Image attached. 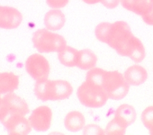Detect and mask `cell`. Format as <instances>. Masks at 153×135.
Here are the masks:
<instances>
[{
    "mask_svg": "<svg viewBox=\"0 0 153 135\" xmlns=\"http://www.w3.org/2000/svg\"><path fill=\"white\" fill-rule=\"evenodd\" d=\"M73 92L71 84L63 80L45 79L36 81L34 92L36 98L42 101L64 100Z\"/></svg>",
    "mask_w": 153,
    "mask_h": 135,
    "instance_id": "obj_2",
    "label": "cell"
},
{
    "mask_svg": "<svg viewBox=\"0 0 153 135\" xmlns=\"http://www.w3.org/2000/svg\"><path fill=\"white\" fill-rule=\"evenodd\" d=\"M19 77L12 72L0 73V95L13 93L18 87Z\"/></svg>",
    "mask_w": 153,
    "mask_h": 135,
    "instance_id": "obj_14",
    "label": "cell"
},
{
    "mask_svg": "<svg viewBox=\"0 0 153 135\" xmlns=\"http://www.w3.org/2000/svg\"><path fill=\"white\" fill-rule=\"evenodd\" d=\"M64 14L58 9H53L48 11L44 17V25L47 29L55 31L61 29L65 23Z\"/></svg>",
    "mask_w": 153,
    "mask_h": 135,
    "instance_id": "obj_13",
    "label": "cell"
},
{
    "mask_svg": "<svg viewBox=\"0 0 153 135\" xmlns=\"http://www.w3.org/2000/svg\"><path fill=\"white\" fill-rule=\"evenodd\" d=\"M105 72L106 70H104L102 68L94 67L89 70L87 72L85 80L102 88L103 79Z\"/></svg>",
    "mask_w": 153,
    "mask_h": 135,
    "instance_id": "obj_20",
    "label": "cell"
},
{
    "mask_svg": "<svg viewBox=\"0 0 153 135\" xmlns=\"http://www.w3.org/2000/svg\"><path fill=\"white\" fill-rule=\"evenodd\" d=\"M58 59L60 62L65 66L72 67L76 65L79 51L69 46H66L58 52Z\"/></svg>",
    "mask_w": 153,
    "mask_h": 135,
    "instance_id": "obj_16",
    "label": "cell"
},
{
    "mask_svg": "<svg viewBox=\"0 0 153 135\" xmlns=\"http://www.w3.org/2000/svg\"><path fill=\"white\" fill-rule=\"evenodd\" d=\"M52 112L47 106H40L35 108L29 118L32 128L37 131H45L50 127Z\"/></svg>",
    "mask_w": 153,
    "mask_h": 135,
    "instance_id": "obj_8",
    "label": "cell"
},
{
    "mask_svg": "<svg viewBox=\"0 0 153 135\" xmlns=\"http://www.w3.org/2000/svg\"><path fill=\"white\" fill-rule=\"evenodd\" d=\"M27 73L36 81L48 79L50 67L47 59L42 55L34 54L29 56L25 62Z\"/></svg>",
    "mask_w": 153,
    "mask_h": 135,
    "instance_id": "obj_7",
    "label": "cell"
},
{
    "mask_svg": "<svg viewBox=\"0 0 153 135\" xmlns=\"http://www.w3.org/2000/svg\"><path fill=\"white\" fill-rule=\"evenodd\" d=\"M29 112L26 102L13 93L0 97V122L2 124L10 115H26Z\"/></svg>",
    "mask_w": 153,
    "mask_h": 135,
    "instance_id": "obj_6",
    "label": "cell"
},
{
    "mask_svg": "<svg viewBox=\"0 0 153 135\" xmlns=\"http://www.w3.org/2000/svg\"><path fill=\"white\" fill-rule=\"evenodd\" d=\"M129 25L125 21H117L111 23L106 44L119 55L127 56L137 40Z\"/></svg>",
    "mask_w": 153,
    "mask_h": 135,
    "instance_id": "obj_1",
    "label": "cell"
},
{
    "mask_svg": "<svg viewBox=\"0 0 153 135\" xmlns=\"http://www.w3.org/2000/svg\"><path fill=\"white\" fill-rule=\"evenodd\" d=\"M102 88L108 99L120 100L128 93L130 85L126 81L124 76L118 71H106Z\"/></svg>",
    "mask_w": 153,
    "mask_h": 135,
    "instance_id": "obj_4",
    "label": "cell"
},
{
    "mask_svg": "<svg viewBox=\"0 0 153 135\" xmlns=\"http://www.w3.org/2000/svg\"><path fill=\"white\" fill-rule=\"evenodd\" d=\"M99 2L108 9H114L119 5L120 0H100Z\"/></svg>",
    "mask_w": 153,
    "mask_h": 135,
    "instance_id": "obj_25",
    "label": "cell"
},
{
    "mask_svg": "<svg viewBox=\"0 0 153 135\" xmlns=\"http://www.w3.org/2000/svg\"><path fill=\"white\" fill-rule=\"evenodd\" d=\"M2 124L10 135H26L32 129L29 120L21 115H10Z\"/></svg>",
    "mask_w": 153,
    "mask_h": 135,
    "instance_id": "obj_9",
    "label": "cell"
},
{
    "mask_svg": "<svg viewBox=\"0 0 153 135\" xmlns=\"http://www.w3.org/2000/svg\"><path fill=\"white\" fill-rule=\"evenodd\" d=\"M69 0H46L47 5L53 8L59 9L65 7L69 2Z\"/></svg>",
    "mask_w": 153,
    "mask_h": 135,
    "instance_id": "obj_24",
    "label": "cell"
},
{
    "mask_svg": "<svg viewBox=\"0 0 153 135\" xmlns=\"http://www.w3.org/2000/svg\"><path fill=\"white\" fill-rule=\"evenodd\" d=\"M84 134H105V131L100 127L95 124H89L84 127Z\"/></svg>",
    "mask_w": 153,
    "mask_h": 135,
    "instance_id": "obj_23",
    "label": "cell"
},
{
    "mask_svg": "<svg viewBox=\"0 0 153 135\" xmlns=\"http://www.w3.org/2000/svg\"><path fill=\"white\" fill-rule=\"evenodd\" d=\"M128 125L124 122L114 116L107 124L105 133L108 135H123Z\"/></svg>",
    "mask_w": 153,
    "mask_h": 135,
    "instance_id": "obj_19",
    "label": "cell"
},
{
    "mask_svg": "<svg viewBox=\"0 0 153 135\" xmlns=\"http://www.w3.org/2000/svg\"><path fill=\"white\" fill-rule=\"evenodd\" d=\"M141 120L149 134L153 135V106L146 108L141 115Z\"/></svg>",
    "mask_w": 153,
    "mask_h": 135,
    "instance_id": "obj_22",
    "label": "cell"
},
{
    "mask_svg": "<svg viewBox=\"0 0 153 135\" xmlns=\"http://www.w3.org/2000/svg\"><path fill=\"white\" fill-rule=\"evenodd\" d=\"M32 40L34 47L41 53L58 52L66 46V42L62 36L47 29L35 32Z\"/></svg>",
    "mask_w": 153,
    "mask_h": 135,
    "instance_id": "obj_3",
    "label": "cell"
},
{
    "mask_svg": "<svg viewBox=\"0 0 153 135\" xmlns=\"http://www.w3.org/2000/svg\"><path fill=\"white\" fill-rule=\"evenodd\" d=\"M114 116L121 120L128 126L135 121L136 112L133 106L128 104H122L115 110Z\"/></svg>",
    "mask_w": 153,
    "mask_h": 135,
    "instance_id": "obj_18",
    "label": "cell"
},
{
    "mask_svg": "<svg viewBox=\"0 0 153 135\" xmlns=\"http://www.w3.org/2000/svg\"><path fill=\"white\" fill-rule=\"evenodd\" d=\"M97 61V58L93 51L88 49H82L79 51L76 66L83 70H89L95 67Z\"/></svg>",
    "mask_w": 153,
    "mask_h": 135,
    "instance_id": "obj_17",
    "label": "cell"
},
{
    "mask_svg": "<svg viewBox=\"0 0 153 135\" xmlns=\"http://www.w3.org/2000/svg\"><path fill=\"white\" fill-rule=\"evenodd\" d=\"M120 3L125 9L142 17L153 9V0H120Z\"/></svg>",
    "mask_w": 153,
    "mask_h": 135,
    "instance_id": "obj_12",
    "label": "cell"
},
{
    "mask_svg": "<svg viewBox=\"0 0 153 135\" xmlns=\"http://www.w3.org/2000/svg\"><path fill=\"white\" fill-rule=\"evenodd\" d=\"M82 1H84L85 3L90 5L95 4L100 2V0H82Z\"/></svg>",
    "mask_w": 153,
    "mask_h": 135,
    "instance_id": "obj_27",
    "label": "cell"
},
{
    "mask_svg": "<svg viewBox=\"0 0 153 135\" xmlns=\"http://www.w3.org/2000/svg\"><path fill=\"white\" fill-rule=\"evenodd\" d=\"M111 23L103 22L99 23L95 28V36L100 42L106 43L111 29Z\"/></svg>",
    "mask_w": 153,
    "mask_h": 135,
    "instance_id": "obj_21",
    "label": "cell"
},
{
    "mask_svg": "<svg viewBox=\"0 0 153 135\" xmlns=\"http://www.w3.org/2000/svg\"><path fill=\"white\" fill-rule=\"evenodd\" d=\"M64 125L66 128L71 132H77L84 128L85 118L82 113L77 111L69 112L64 120Z\"/></svg>",
    "mask_w": 153,
    "mask_h": 135,
    "instance_id": "obj_15",
    "label": "cell"
},
{
    "mask_svg": "<svg viewBox=\"0 0 153 135\" xmlns=\"http://www.w3.org/2000/svg\"><path fill=\"white\" fill-rule=\"evenodd\" d=\"M22 20V14L16 8L8 6H0V28L16 29L20 26Z\"/></svg>",
    "mask_w": 153,
    "mask_h": 135,
    "instance_id": "obj_10",
    "label": "cell"
},
{
    "mask_svg": "<svg viewBox=\"0 0 153 135\" xmlns=\"http://www.w3.org/2000/svg\"><path fill=\"white\" fill-rule=\"evenodd\" d=\"M123 76L130 86H139L146 80L148 73L144 67L133 65L126 69Z\"/></svg>",
    "mask_w": 153,
    "mask_h": 135,
    "instance_id": "obj_11",
    "label": "cell"
},
{
    "mask_svg": "<svg viewBox=\"0 0 153 135\" xmlns=\"http://www.w3.org/2000/svg\"><path fill=\"white\" fill-rule=\"evenodd\" d=\"M142 17L143 21L146 24L148 25L153 26V9L149 12L142 16Z\"/></svg>",
    "mask_w": 153,
    "mask_h": 135,
    "instance_id": "obj_26",
    "label": "cell"
},
{
    "mask_svg": "<svg viewBox=\"0 0 153 135\" xmlns=\"http://www.w3.org/2000/svg\"><path fill=\"white\" fill-rule=\"evenodd\" d=\"M77 96L83 105L91 108H99L103 106L108 99L106 94L101 87L86 80L78 87Z\"/></svg>",
    "mask_w": 153,
    "mask_h": 135,
    "instance_id": "obj_5",
    "label": "cell"
}]
</instances>
